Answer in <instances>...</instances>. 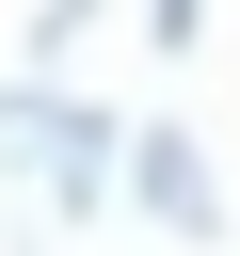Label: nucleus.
Returning <instances> with one entry per match:
<instances>
[{"label":"nucleus","instance_id":"nucleus-1","mask_svg":"<svg viewBox=\"0 0 240 256\" xmlns=\"http://www.w3.org/2000/svg\"><path fill=\"white\" fill-rule=\"evenodd\" d=\"M0 160H32L48 208H112V112L64 80H0Z\"/></svg>","mask_w":240,"mask_h":256},{"label":"nucleus","instance_id":"nucleus-2","mask_svg":"<svg viewBox=\"0 0 240 256\" xmlns=\"http://www.w3.org/2000/svg\"><path fill=\"white\" fill-rule=\"evenodd\" d=\"M112 160H128V208L160 240H224V176H208L192 128H112Z\"/></svg>","mask_w":240,"mask_h":256},{"label":"nucleus","instance_id":"nucleus-3","mask_svg":"<svg viewBox=\"0 0 240 256\" xmlns=\"http://www.w3.org/2000/svg\"><path fill=\"white\" fill-rule=\"evenodd\" d=\"M80 32H96V0H48V16H32V80H64V64H80Z\"/></svg>","mask_w":240,"mask_h":256},{"label":"nucleus","instance_id":"nucleus-4","mask_svg":"<svg viewBox=\"0 0 240 256\" xmlns=\"http://www.w3.org/2000/svg\"><path fill=\"white\" fill-rule=\"evenodd\" d=\"M144 48H208V0H144Z\"/></svg>","mask_w":240,"mask_h":256}]
</instances>
